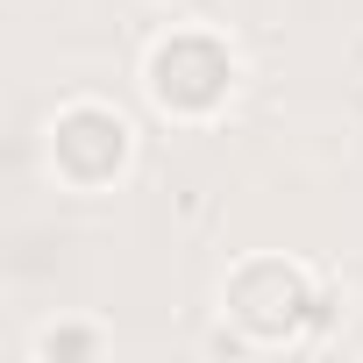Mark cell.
<instances>
[{
	"instance_id": "cell-2",
	"label": "cell",
	"mask_w": 363,
	"mask_h": 363,
	"mask_svg": "<svg viewBox=\"0 0 363 363\" xmlns=\"http://www.w3.org/2000/svg\"><path fill=\"white\" fill-rule=\"evenodd\" d=\"M121 157H128V128H121V114H107V107H72V114H57V164L79 178V186L114 178Z\"/></svg>"
},
{
	"instance_id": "cell-1",
	"label": "cell",
	"mask_w": 363,
	"mask_h": 363,
	"mask_svg": "<svg viewBox=\"0 0 363 363\" xmlns=\"http://www.w3.org/2000/svg\"><path fill=\"white\" fill-rule=\"evenodd\" d=\"M228 79H235L228 50H221L214 36H200V29L157 43V57H150V93H157L164 107H178V114H207V107L228 93Z\"/></svg>"
}]
</instances>
